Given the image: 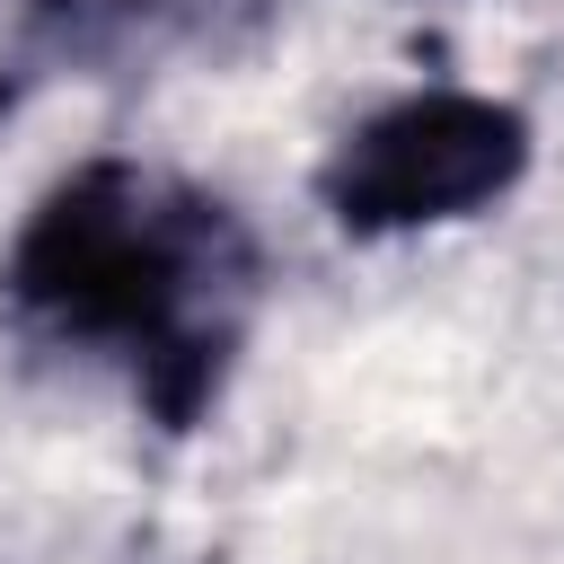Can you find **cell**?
<instances>
[{
	"label": "cell",
	"instance_id": "cell-1",
	"mask_svg": "<svg viewBox=\"0 0 564 564\" xmlns=\"http://www.w3.org/2000/svg\"><path fill=\"white\" fill-rule=\"evenodd\" d=\"M238 282H247L238 220L194 185L123 159L62 176L9 247V300L53 335L132 352L167 423H185L212 397Z\"/></svg>",
	"mask_w": 564,
	"mask_h": 564
},
{
	"label": "cell",
	"instance_id": "cell-2",
	"mask_svg": "<svg viewBox=\"0 0 564 564\" xmlns=\"http://www.w3.org/2000/svg\"><path fill=\"white\" fill-rule=\"evenodd\" d=\"M520 167H529L520 106L476 97V88H414L335 141V159L317 167V194L335 229L397 238V229H441L502 203Z\"/></svg>",
	"mask_w": 564,
	"mask_h": 564
}]
</instances>
